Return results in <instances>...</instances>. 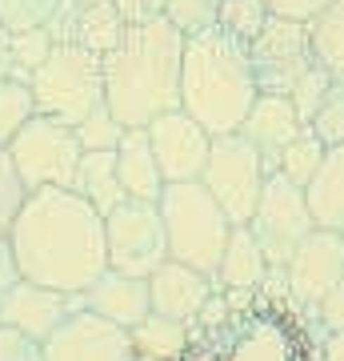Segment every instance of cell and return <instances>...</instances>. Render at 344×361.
<instances>
[{
  "label": "cell",
  "mask_w": 344,
  "mask_h": 361,
  "mask_svg": "<svg viewBox=\"0 0 344 361\" xmlns=\"http://www.w3.org/2000/svg\"><path fill=\"white\" fill-rule=\"evenodd\" d=\"M20 277L60 293H84L108 269L104 213L72 189H37L16 213L13 229Z\"/></svg>",
  "instance_id": "cell-1"
},
{
  "label": "cell",
  "mask_w": 344,
  "mask_h": 361,
  "mask_svg": "<svg viewBox=\"0 0 344 361\" xmlns=\"http://www.w3.org/2000/svg\"><path fill=\"white\" fill-rule=\"evenodd\" d=\"M184 32L172 20L128 25L125 40L104 56V104L125 129H148L156 116L180 109Z\"/></svg>",
  "instance_id": "cell-2"
},
{
  "label": "cell",
  "mask_w": 344,
  "mask_h": 361,
  "mask_svg": "<svg viewBox=\"0 0 344 361\" xmlns=\"http://www.w3.org/2000/svg\"><path fill=\"white\" fill-rule=\"evenodd\" d=\"M256 97H260V89H256V77H253L248 44L229 37L220 25L184 40L180 109L192 121H200L212 137L241 133Z\"/></svg>",
  "instance_id": "cell-3"
},
{
  "label": "cell",
  "mask_w": 344,
  "mask_h": 361,
  "mask_svg": "<svg viewBox=\"0 0 344 361\" xmlns=\"http://www.w3.org/2000/svg\"><path fill=\"white\" fill-rule=\"evenodd\" d=\"M160 217H165V233H168V257L184 261V265H192V269H200L204 277L217 281V269L232 237V221L220 209L217 197L204 189V180L165 185Z\"/></svg>",
  "instance_id": "cell-4"
},
{
  "label": "cell",
  "mask_w": 344,
  "mask_h": 361,
  "mask_svg": "<svg viewBox=\"0 0 344 361\" xmlns=\"http://www.w3.org/2000/svg\"><path fill=\"white\" fill-rule=\"evenodd\" d=\"M28 89H32L40 116H52L77 129L92 109L104 104V65L96 52H84L77 44H56L49 61L28 77Z\"/></svg>",
  "instance_id": "cell-5"
},
{
  "label": "cell",
  "mask_w": 344,
  "mask_h": 361,
  "mask_svg": "<svg viewBox=\"0 0 344 361\" xmlns=\"http://www.w3.org/2000/svg\"><path fill=\"white\" fill-rule=\"evenodd\" d=\"M8 157H13L25 189L37 193V189H72L84 149H80L72 125H60V121L37 113L8 141Z\"/></svg>",
  "instance_id": "cell-6"
},
{
  "label": "cell",
  "mask_w": 344,
  "mask_h": 361,
  "mask_svg": "<svg viewBox=\"0 0 344 361\" xmlns=\"http://www.w3.org/2000/svg\"><path fill=\"white\" fill-rule=\"evenodd\" d=\"M200 180L220 201V209L229 213L232 225H248L256 205H260V193H265L268 169L244 133H224V137H212Z\"/></svg>",
  "instance_id": "cell-7"
},
{
  "label": "cell",
  "mask_w": 344,
  "mask_h": 361,
  "mask_svg": "<svg viewBox=\"0 0 344 361\" xmlns=\"http://www.w3.org/2000/svg\"><path fill=\"white\" fill-rule=\"evenodd\" d=\"M104 245H108V269L153 277L168 261V233L165 217H160V201L125 197L104 217Z\"/></svg>",
  "instance_id": "cell-8"
},
{
  "label": "cell",
  "mask_w": 344,
  "mask_h": 361,
  "mask_svg": "<svg viewBox=\"0 0 344 361\" xmlns=\"http://www.w3.org/2000/svg\"><path fill=\"white\" fill-rule=\"evenodd\" d=\"M248 229H253L256 245L265 249L268 273H284L296 253V245L317 229L305 189L293 185L284 173H268L265 193H260V205H256Z\"/></svg>",
  "instance_id": "cell-9"
},
{
  "label": "cell",
  "mask_w": 344,
  "mask_h": 361,
  "mask_svg": "<svg viewBox=\"0 0 344 361\" xmlns=\"http://www.w3.org/2000/svg\"><path fill=\"white\" fill-rule=\"evenodd\" d=\"M248 61H253V77L260 92H288L296 80L317 65L312 56V37H308V20H288V16H268L260 37L248 44Z\"/></svg>",
  "instance_id": "cell-10"
},
{
  "label": "cell",
  "mask_w": 344,
  "mask_h": 361,
  "mask_svg": "<svg viewBox=\"0 0 344 361\" xmlns=\"http://www.w3.org/2000/svg\"><path fill=\"white\" fill-rule=\"evenodd\" d=\"M284 277H288V305L305 310L308 317H317L320 301L344 277V237L332 229H312L296 245Z\"/></svg>",
  "instance_id": "cell-11"
},
{
  "label": "cell",
  "mask_w": 344,
  "mask_h": 361,
  "mask_svg": "<svg viewBox=\"0 0 344 361\" xmlns=\"http://www.w3.org/2000/svg\"><path fill=\"white\" fill-rule=\"evenodd\" d=\"M132 329L92 310H72L44 341V361H132Z\"/></svg>",
  "instance_id": "cell-12"
},
{
  "label": "cell",
  "mask_w": 344,
  "mask_h": 361,
  "mask_svg": "<svg viewBox=\"0 0 344 361\" xmlns=\"http://www.w3.org/2000/svg\"><path fill=\"white\" fill-rule=\"evenodd\" d=\"M148 141H153V153L168 185L200 180L204 165H208V149H212V133L200 121H192L184 109H172L148 125Z\"/></svg>",
  "instance_id": "cell-13"
},
{
  "label": "cell",
  "mask_w": 344,
  "mask_h": 361,
  "mask_svg": "<svg viewBox=\"0 0 344 361\" xmlns=\"http://www.w3.org/2000/svg\"><path fill=\"white\" fill-rule=\"evenodd\" d=\"M49 32L56 44H77L104 61L125 40L128 20L120 16L116 0H64L60 13L49 20Z\"/></svg>",
  "instance_id": "cell-14"
},
{
  "label": "cell",
  "mask_w": 344,
  "mask_h": 361,
  "mask_svg": "<svg viewBox=\"0 0 344 361\" xmlns=\"http://www.w3.org/2000/svg\"><path fill=\"white\" fill-rule=\"evenodd\" d=\"M72 310H80V293H60V289H49V285L37 281H20L13 289L0 293V325L8 329H20L32 341H49L52 329L68 317Z\"/></svg>",
  "instance_id": "cell-15"
},
{
  "label": "cell",
  "mask_w": 344,
  "mask_h": 361,
  "mask_svg": "<svg viewBox=\"0 0 344 361\" xmlns=\"http://www.w3.org/2000/svg\"><path fill=\"white\" fill-rule=\"evenodd\" d=\"M305 129L308 125L293 109V97H281V92H260L256 104L248 109V116H244V125H241V133L256 145V153H260V161H265L268 173H276L281 153Z\"/></svg>",
  "instance_id": "cell-16"
},
{
  "label": "cell",
  "mask_w": 344,
  "mask_h": 361,
  "mask_svg": "<svg viewBox=\"0 0 344 361\" xmlns=\"http://www.w3.org/2000/svg\"><path fill=\"white\" fill-rule=\"evenodd\" d=\"M212 293H217V281H212V277H204L200 269H192V265L172 261V257L148 277L153 313L172 317V322H184V325H196L204 301H208Z\"/></svg>",
  "instance_id": "cell-17"
},
{
  "label": "cell",
  "mask_w": 344,
  "mask_h": 361,
  "mask_svg": "<svg viewBox=\"0 0 344 361\" xmlns=\"http://www.w3.org/2000/svg\"><path fill=\"white\" fill-rule=\"evenodd\" d=\"M80 305L101 313L108 322L136 329V325L153 313V297H148V277H132V273L104 269L96 281L80 293Z\"/></svg>",
  "instance_id": "cell-18"
},
{
  "label": "cell",
  "mask_w": 344,
  "mask_h": 361,
  "mask_svg": "<svg viewBox=\"0 0 344 361\" xmlns=\"http://www.w3.org/2000/svg\"><path fill=\"white\" fill-rule=\"evenodd\" d=\"M236 329L229 334L220 361H296V341L284 329V317L272 313H236Z\"/></svg>",
  "instance_id": "cell-19"
},
{
  "label": "cell",
  "mask_w": 344,
  "mask_h": 361,
  "mask_svg": "<svg viewBox=\"0 0 344 361\" xmlns=\"http://www.w3.org/2000/svg\"><path fill=\"white\" fill-rule=\"evenodd\" d=\"M116 173H120V189L125 197H136V201H160L165 197V173H160V161L153 153V141H148V129H128L125 141L116 145Z\"/></svg>",
  "instance_id": "cell-20"
},
{
  "label": "cell",
  "mask_w": 344,
  "mask_h": 361,
  "mask_svg": "<svg viewBox=\"0 0 344 361\" xmlns=\"http://www.w3.org/2000/svg\"><path fill=\"white\" fill-rule=\"evenodd\" d=\"M308 209L317 229L344 233V145H332L324 153V165L317 169V177L308 180Z\"/></svg>",
  "instance_id": "cell-21"
},
{
  "label": "cell",
  "mask_w": 344,
  "mask_h": 361,
  "mask_svg": "<svg viewBox=\"0 0 344 361\" xmlns=\"http://www.w3.org/2000/svg\"><path fill=\"white\" fill-rule=\"evenodd\" d=\"M268 277V261L265 249L256 245V237L248 225H232L229 249H224V261L217 269V285L220 289H248V293H260V285Z\"/></svg>",
  "instance_id": "cell-22"
},
{
  "label": "cell",
  "mask_w": 344,
  "mask_h": 361,
  "mask_svg": "<svg viewBox=\"0 0 344 361\" xmlns=\"http://www.w3.org/2000/svg\"><path fill=\"white\" fill-rule=\"evenodd\" d=\"M72 193H80L89 205H96L104 217H108V213L125 201L120 173H116V149H96V153L80 157L77 180H72Z\"/></svg>",
  "instance_id": "cell-23"
},
{
  "label": "cell",
  "mask_w": 344,
  "mask_h": 361,
  "mask_svg": "<svg viewBox=\"0 0 344 361\" xmlns=\"http://www.w3.org/2000/svg\"><path fill=\"white\" fill-rule=\"evenodd\" d=\"M192 325L172 322V317H160V313H148L136 329H132V349L144 353V357L156 361H180L192 353Z\"/></svg>",
  "instance_id": "cell-24"
},
{
  "label": "cell",
  "mask_w": 344,
  "mask_h": 361,
  "mask_svg": "<svg viewBox=\"0 0 344 361\" xmlns=\"http://www.w3.org/2000/svg\"><path fill=\"white\" fill-rule=\"evenodd\" d=\"M312 56L332 80H344V0H332L324 13L308 20Z\"/></svg>",
  "instance_id": "cell-25"
},
{
  "label": "cell",
  "mask_w": 344,
  "mask_h": 361,
  "mask_svg": "<svg viewBox=\"0 0 344 361\" xmlns=\"http://www.w3.org/2000/svg\"><path fill=\"white\" fill-rule=\"evenodd\" d=\"M324 153H329V145L320 141L312 129H305V133H300V137H296V141L281 153V165H276V173H284L293 185L308 189V180L317 177V169L324 165Z\"/></svg>",
  "instance_id": "cell-26"
},
{
  "label": "cell",
  "mask_w": 344,
  "mask_h": 361,
  "mask_svg": "<svg viewBox=\"0 0 344 361\" xmlns=\"http://www.w3.org/2000/svg\"><path fill=\"white\" fill-rule=\"evenodd\" d=\"M32 116H37V101H32L28 80H16V77L0 80V145L4 149Z\"/></svg>",
  "instance_id": "cell-27"
},
{
  "label": "cell",
  "mask_w": 344,
  "mask_h": 361,
  "mask_svg": "<svg viewBox=\"0 0 344 361\" xmlns=\"http://www.w3.org/2000/svg\"><path fill=\"white\" fill-rule=\"evenodd\" d=\"M4 49L13 56L16 77L28 80L44 61H49V52L56 49V40H52L49 25H44V28H25V32H4Z\"/></svg>",
  "instance_id": "cell-28"
},
{
  "label": "cell",
  "mask_w": 344,
  "mask_h": 361,
  "mask_svg": "<svg viewBox=\"0 0 344 361\" xmlns=\"http://www.w3.org/2000/svg\"><path fill=\"white\" fill-rule=\"evenodd\" d=\"M268 16H272V8H268L265 0H224L217 25L229 37H236L241 44H253L260 37V28L268 25Z\"/></svg>",
  "instance_id": "cell-29"
},
{
  "label": "cell",
  "mask_w": 344,
  "mask_h": 361,
  "mask_svg": "<svg viewBox=\"0 0 344 361\" xmlns=\"http://www.w3.org/2000/svg\"><path fill=\"white\" fill-rule=\"evenodd\" d=\"M125 125L116 121V113L108 109V104H101V109H92L84 121L77 125V141L84 153H96V149H116V145L125 141Z\"/></svg>",
  "instance_id": "cell-30"
},
{
  "label": "cell",
  "mask_w": 344,
  "mask_h": 361,
  "mask_svg": "<svg viewBox=\"0 0 344 361\" xmlns=\"http://www.w3.org/2000/svg\"><path fill=\"white\" fill-rule=\"evenodd\" d=\"M64 0H0V25L4 32H25V28H44L60 13Z\"/></svg>",
  "instance_id": "cell-31"
},
{
  "label": "cell",
  "mask_w": 344,
  "mask_h": 361,
  "mask_svg": "<svg viewBox=\"0 0 344 361\" xmlns=\"http://www.w3.org/2000/svg\"><path fill=\"white\" fill-rule=\"evenodd\" d=\"M220 4H224V0H168L165 20H172L184 37H196V32L217 28Z\"/></svg>",
  "instance_id": "cell-32"
},
{
  "label": "cell",
  "mask_w": 344,
  "mask_h": 361,
  "mask_svg": "<svg viewBox=\"0 0 344 361\" xmlns=\"http://www.w3.org/2000/svg\"><path fill=\"white\" fill-rule=\"evenodd\" d=\"M25 201H28L25 180H20V173H16L8 149L0 145V237H8V229H13L16 213L25 209Z\"/></svg>",
  "instance_id": "cell-33"
},
{
  "label": "cell",
  "mask_w": 344,
  "mask_h": 361,
  "mask_svg": "<svg viewBox=\"0 0 344 361\" xmlns=\"http://www.w3.org/2000/svg\"><path fill=\"white\" fill-rule=\"evenodd\" d=\"M308 129L317 133L329 149L332 145H344V80H332L329 85V92H324L317 116L308 121Z\"/></svg>",
  "instance_id": "cell-34"
},
{
  "label": "cell",
  "mask_w": 344,
  "mask_h": 361,
  "mask_svg": "<svg viewBox=\"0 0 344 361\" xmlns=\"http://www.w3.org/2000/svg\"><path fill=\"white\" fill-rule=\"evenodd\" d=\"M329 85H332V77H329V73H324L320 65H312L305 77L296 80V89L288 92V97H293V109L300 113V121H305V125L312 121V116H317V109H320V101H324Z\"/></svg>",
  "instance_id": "cell-35"
},
{
  "label": "cell",
  "mask_w": 344,
  "mask_h": 361,
  "mask_svg": "<svg viewBox=\"0 0 344 361\" xmlns=\"http://www.w3.org/2000/svg\"><path fill=\"white\" fill-rule=\"evenodd\" d=\"M0 361H44V345L20 329L0 325Z\"/></svg>",
  "instance_id": "cell-36"
},
{
  "label": "cell",
  "mask_w": 344,
  "mask_h": 361,
  "mask_svg": "<svg viewBox=\"0 0 344 361\" xmlns=\"http://www.w3.org/2000/svg\"><path fill=\"white\" fill-rule=\"evenodd\" d=\"M116 8L128 25H148V20H160L168 8V0H116Z\"/></svg>",
  "instance_id": "cell-37"
},
{
  "label": "cell",
  "mask_w": 344,
  "mask_h": 361,
  "mask_svg": "<svg viewBox=\"0 0 344 361\" xmlns=\"http://www.w3.org/2000/svg\"><path fill=\"white\" fill-rule=\"evenodd\" d=\"M276 16H288V20H312L317 13H324L332 0H265Z\"/></svg>",
  "instance_id": "cell-38"
},
{
  "label": "cell",
  "mask_w": 344,
  "mask_h": 361,
  "mask_svg": "<svg viewBox=\"0 0 344 361\" xmlns=\"http://www.w3.org/2000/svg\"><path fill=\"white\" fill-rule=\"evenodd\" d=\"M317 317L324 322V329H344V277L336 281V289L320 301Z\"/></svg>",
  "instance_id": "cell-39"
},
{
  "label": "cell",
  "mask_w": 344,
  "mask_h": 361,
  "mask_svg": "<svg viewBox=\"0 0 344 361\" xmlns=\"http://www.w3.org/2000/svg\"><path fill=\"white\" fill-rule=\"evenodd\" d=\"M16 281H20V265H16L13 241H8V237H0V293H4V289H13Z\"/></svg>",
  "instance_id": "cell-40"
},
{
  "label": "cell",
  "mask_w": 344,
  "mask_h": 361,
  "mask_svg": "<svg viewBox=\"0 0 344 361\" xmlns=\"http://www.w3.org/2000/svg\"><path fill=\"white\" fill-rule=\"evenodd\" d=\"M320 361H344V329H329V337L317 349Z\"/></svg>",
  "instance_id": "cell-41"
},
{
  "label": "cell",
  "mask_w": 344,
  "mask_h": 361,
  "mask_svg": "<svg viewBox=\"0 0 344 361\" xmlns=\"http://www.w3.org/2000/svg\"><path fill=\"white\" fill-rule=\"evenodd\" d=\"M132 361H156V357H144V353H136V357H132Z\"/></svg>",
  "instance_id": "cell-42"
},
{
  "label": "cell",
  "mask_w": 344,
  "mask_h": 361,
  "mask_svg": "<svg viewBox=\"0 0 344 361\" xmlns=\"http://www.w3.org/2000/svg\"><path fill=\"white\" fill-rule=\"evenodd\" d=\"M0 40H4V25H0Z\"/></svg>",
  "instance_id": "cell-43"
},
{
  "label": "cell",
  "mask_w": 344,
  "mask_h": 361,
  "mask_svg": "<svg viewBox=\"0 0 344 361\" xmlns=\"http://www.w3.org/2000/svg\"><path fill=\"white\" fill-rule=\"evenodd\" d=\"M340 237H344V233H340Z\"/></svg>",
  "instance_id": "cell-44"
},
{
  "label": "cell",
  "mask_w": 344,
  "mask_h": 361,
  "mask_svg": "<svg viewBox=\"0 0 344 361\" xmlns=\"http://www.w3.org/2000/svg\"><path fill=\"white\" fill-rule=\"evenodd\" d=\"M317 361H320V357H317Z\"/></svg>",
  "instance_id": "cell-45"
}]
</instances>
